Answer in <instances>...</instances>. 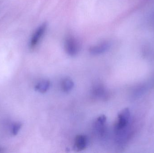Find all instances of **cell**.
<instances>
[{
	"label": "cell",
	"instance_id": "9",
	"mask_svg": "<svg viewBox=\"0 0 154 153\" xmlns=\"http://www.w3.org/2000/svg\"><path fill=\"white\" fill-rule=\"evenodd\" d=\"M74 83L70 78H66L61 81V87L62 90L65 92L70 91L74 88Z\"/></svg>",
	"mask_w": 154,
	"mask_h": 153
},
{
	"label": "cell",
	"instance_id": "10",
	"mask_svg": "<svg viewBox=\"0 0 154 153\" xmlns=\"http://www.w3.org/2000/svg\"><path fill=\"white\" fill-rule=\"evenodd\" d=\"M21 124L19 123H15L12 129V133L13 135H16L18 134V132L21 128Z\"/></svg>",
	"mask_w": 154,
	"mask_h": 153
},
{
	"label": "cell",
	"instance_id": "2",
	"mask_svg": "<svg viewBox=\"0 0 154 153\" xmlns=\"http://www.w3.org/2000/svg\"><path fill=\"white\" fill-rule=\"evenodd\" d=\"M64 48L66 53L70 56H75L79 52L80 45L79 40L73 36L69 35L64 41Z\"/></svg>",
	"mask_w": 154,
	"mask_h": 153
},
{
	"label": "cell",
	"instance_id": "7",
	"mask_svg": "<svg viewBox=\"0 0 154 153\" xmlns=\"http://www.w3.org/2000/svg\"><path fill=\"white\" fill-rule=\"evenodd\" d=\"M88 145V138L84 135H78L75 139L74 149L76 152H81L86 149Z\"/></svg>",
	"mask_w": 154,
	"mask_h": 153
},
{
	"label": "cell",
	"instance_id": "3",
	"mask_svg": "<svg viewBox=\"0 0 154 153\" xmlns=\"http://www.w3.org/2000/svg\"><path fill=\"white\" fill-rule=\"evenodd\" d=\"M48 25L46 23H43L39 26L35 30L31 38L30 46L31 48H34L39 43L47 31Z\"/></svg>",
	"mask_w": 154,
	"mask_h": 153
},
{
	"label": "cell",
	"instance_id": "5",
	"mask_svg": "<svg viewBox=\"0 0 154 153\" xmlns=\"http://www.w3.org/2000/svg\"><path fill=\"white\" fill-rule=\"evenodd\" d=\"M106 119V117L105 115H101L99 116L94 122V128L100 135L103 136L105 134Z\"/></svg>",
	"mask_w": 154,
	"mask_h": 153
},
{
	"label": "cell",
	"instance_id": "1",
	"mask_svg": "<svg viewBox=\"0 0 154 153\" xmlns=\"http://www.w3.org/2000/svg\"><path fill=\"white\" fill-rule=\"evenodd\" d=\"M131 116L128 108L123 110L118 116L114 126V131L116 142L119 144L125 143L131 131Z\"/></svg>",
	"mask_w": 154,
	"mask_h": 153
},
{
	"label": "cell",
	"instance_id": "8",
	"mask_svg": "<svg viewBox=\"0 0 154 153\" xmlns=\"http://www.w3.org/2000/svg\"><path fill=\"white\" fill-rule=\"evenodd\" d=\"M50 84V81L49 80H42L36 84L35 90L41 93H45L49 89Z\"/></svg>",
	"mask_w": 154,
	"mask_h": 153
},
{
	"label": "cell",
	"instance_id": "11",
	"mask_svg": "<svg viewBox=\"0 0 154 153\" xmlns=\"http://www.w3.org/2000/svg\"><path fill=\"white\" fill-rule=\"evenodd\" d=\"M1 150H1V149H0V152H1Z\"/></svg>",
	"mask_w": 154,
	"mask_h": 153
},
{
	"label": "cell",
	"instance_id": "6",
	"mask_svg": "<svg viewBox=\"0 0 154 153\" xmlns=\"http://www.w3.org/2000/svg\"><path fill=\"white\" fill-rule=\"evenodd\" d=\"M92 94L95 98L105 99L107 97V93L104 85L100 83H96L92 87Z\"/></svg>",
	"mask_w": 154,
	"mask_h": 153
},
{
	"label": "cell",
	"instance_id": "4",
	"mask_svg": "<svg viewBox=\"0 0 154 153\" xmlns=\"http://www.w3.org/2000/svg\"><path fill=\"white\" fill-rule=\"evenodd\" d=\"M109 44L108 41H104L91 47L89 49L90 53L93 55L101 54L108 50Z\"/></svg>",
	"mask_w": 154,
	"mask_h": 153
}]
</instances>
